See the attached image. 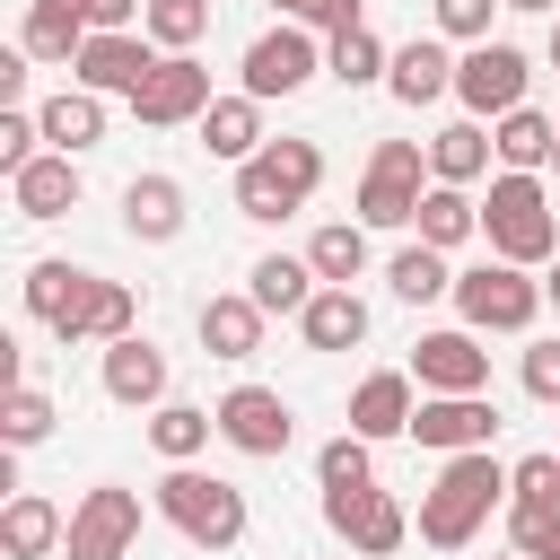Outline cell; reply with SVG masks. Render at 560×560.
<instances>
[{
  "label": "cell",
  "instance_id": "obj_1",
  "mask_svg": "<svg viewBox=\"0 0 560 560\" xmlns=\"http://www.w3.org/2000/svg\"><path fill=\"white\" fill-rule=\"evenodd\" d=\"M490 508H508V464H499L490 446L446 455L438 481L420 490V542H429V551H464V542L490 525Z\"/></svg>",
  "mask_w": 560,
  "mask_h": 560
},
{
  "label": "cell",
  "instance_id": "obj_40",
  "mask_svg": "<svg viewBox=\"0 0 560 560\" xmlns=\"http://www.w3.org/2000/svg\"><path fill=\"white\" fill-rule=\"evenodd\" d=\"M551 499H560V455H525V464H508V516L551 508Z\"/></svg>",
  "mask_w": 560,
  "mask_h": 560
},
{
  "label": "cell",
  "instance_id": "obj_21",
  "mask_svg": "<svg viewBox=\"0 0 560 560\" xmlns=\"http://www.w3.org/2000/svg\"><path fill=\"white\" fill-rule=\"evenodd\" d=\"M122 228L140 245H175L184 236V184L175 175H131L122 184Z\"/></svg>",
  "mask_w": 560,
  "mask_h": 560
},
{
  "label": "cell",
  "instance_id": "obj_47",
  "mask_svg": "<svg viewBox=\"0 0 560 560\" xmlns=\"http://www.w3.org/2000/svg\"><path fill=\"white\" fill-rule=\"evenodd\" d=\"M551 70H560V9H551Z\"/></svg>",
  "mask_w": 560,
  "mask_h": 560
},
{
  "label": "cell",
  "instance_id": "obj_23",
  "mask_svg": "<svg viewBox=\"0 0 560 560\" xmlns=\"http://www.w3.org/2000/svg\"><path fill=\"white\" fill-rule=\"evenodd\" d=\"M298 332H306V350H359L368 341V298L359 289H315L306 298V315H298Z\"/></svg>",
  "mask_w": 560,
  "mask_h": 560
},
{
  "label": "cell",
  "instance_id": "obj_17",
  "mask_svg": "<svg viewBox=\"0 0 560 560\" xmlns=\"http://www.w3.org/2000/svg\"><path fill=\"white\" fill-rule=\"evenodd\" d=\"M105 402H122V411H158V402H166V350L140 341V332L105 341Z\"/></svg>",
  "mask_w": 560,
  "mask_h": 560
},
{
  "label": "cell",
  "instance_id": "obj_50",
  "mask_svg": "<svg viewBox=\"0 0 560 560\" xmlns=\"http://www.w3.org/2000/svg\"><path fill=\"white\" fill-rule=\"evenodd\" d=\"M551 175H560V149H551Z\"/></svg>",
  "mask_w": 560,
  "mask_h": 560
},
{
  "label": "cell",
  "instance_id": "obj_41",
  "mask_svg": "<svg viewBox=\"0 0 560 560\" xmlns=\"http://www.w3.org/2000/svg\"><path fill=\"white\" fill-rule=\"evenodd\" d=\"M490 9H508V0H429L446 44H490Z\"/></svg>",
  "mask_w": 560,
  "mask_h": 560
},
{
  "label": "cell",
  "instance_id": "obj_38",
  "mask_svg": "<svg viewBox=\"0 0 560 560\" xmlns=\"http://www.w3.org/2000/svg\"><path fill=\"white\" fill-rule=\"evenodd\" d=\"M140 35H149V44H166V52H192V44L210 35V0H149Z\"/></svg>",
  "mask_w": 560,
  "mask_h": 560
},
{
  "label": "cell",
  "instance_id": "obj_27",
  "mask_svg": "<svg viewBox=\"0 0 560 560\" xmlns=\"http://www.w3.org/2000/svg\"><path fill=\"white\" fill-rule=\"evenodd\" d=\"M490 158H499V149H490V122H481V114H464V122H446V131L429 140V175H438V184H481Z\"/></svg>",
  "mask_w": 560,
  "mask_h": 560
},
{
  "label": "cell",
  "instance_id": "obj_42",
  "mask_svg": "<svg viewBox=\"0 0 560 560\" xmlns=\"http://www.w3.org/2000/svg\"><path fill=\"white\" fill-rule=\"evenodd\" d=\"M508 542H516L525 560H560V499H551V508H525V516H508Z\"/></svg>",
  "mask_w": 560,
  "mask_h": 560
},
{
  "label": "cell",
  "instance_id": "obj_32",
  "mask_svg": "<svg viewBox=\"0 0 560 560\" xmlns=\"http://www.w3.org/2000/svg\"><path fill=\"white\" fill-rule=\"evenodd\" d=\"M88 289H96V271H79V262H35L18 298H26V315H35V324H52V332H61V324L79 315V298H88Z\"/></svg>",
  "mask_w": 560,
  "mask_h": 560
},
{
  "label": "cell",
  "instance_id": "obj_36",
  "mask_svg": "<svg viewBox=\"0 0 560 560\" xmlns=\"http://www.w3.org/2000/svg\"><path fill=\"white\" fill-rule=\"evenodd\" d=\"M385 61H394V52H385L368 26H341V35H324V70H332L341 88H376V79H385Z\"/></svg>",
  "mask_w": 560,
  "mask_h": 560
},
{
  "label": "cell",
  "instance_id": "obj_19",
  "mask_svg": "<svg viewBox=\"0 0 560 560\" xmlns=\"http://www.w3.org/2000/svg\"><path fill=\"white\" fill-rule=\"evenodd\" d=\"M262 306H254V289H228V298H201V315H192V332H201V350L210 359H254L262 350Z\"/></svg>",
  "mask_w": 560,
  "mask_h": 560
},
{
  "label": "cell",
  "instance_id": "obj_24",
  "mask_svg": "<svg viewBox=\"0 0 560 560\" xmlns=\"http://www.w3.org/2000/svg\"><path fill=\"white\" fill-rule=\"evenodd\" d=\"M61 542H70V516H61L52 499L18 490V499L0 508V551H9V560H44V551H61Z\"/></svg>",
  "mask_w": 560,
  "mask_h": 560
},
{
  "label": "cell",
  "instance_id": "obj_44",
  "mask_svg": "<svg viewBox=\"0 0 560 560\" xmlns=\"http://www.w3.org/2000/svg\"><path fill=\"white\" fill-rule=\"evenodd\" d=\"M298 26H324V35H341V26H368V18H359V0H306V9H298Z\"/></svg>",
  "mask_w": 560,
  "mask_h": 560
},
{
  "label": "cell",
  "instance_id": "obj_6",
  "mask_svg": "<svg viewBox=\"0 0 560 560\" xmlns=\"http://www.w3.org/2000/svg\"><path fill=\"white\" fill-rule=\"evenodd\" d=\"M429 184H438L429 175V140H376V158L359 175V219L368 228H411Z\"/></svg>",
  "mask_w": 560,
  "mask_h": 560
},
{
  "label": "cell",
  "instance_id": "obj_8",
  "mask_svg": "<svg viewBox=\"0 0 560 560\" xmlns=\"http://www.w3.org/2000/svg\"><path fill=\"white\" fill-rule=\"evenodd\" d=\"M525 79H534V61L516 52V44H464V61H455V96H464V114H481V122H499V114H516L525 105Z\"/></svg>",
  "mask_w": 560,
  "mask_h": 560
},
{
  "label": "cell",
  "instance_id": "obj_5",
  "mask_svg": "<svg viewBox=\"0 0 560 560\" xmlns=\"http://www.w3.org/2000/svg\"><path fill=\"white\" fill-rule=\"evenodd\" d=\"M455 315H464L472 332H525V324L542 315V280H534L525 262L490 254V262L455 271Z\"/></svg>",
  "mask_w": 560,
  "mask_h": 560
},
{
  "label": "cell",
  "instance_id": "obj_35",
  "mask_svg": "<svg viewBox=\"0 0 560 560\" xmlns=\"http://www.w3.org/2000/svg\"><path fill=\"white\" fill-rule=\"evenodd\" d=\"M385 280H394V298H402V306L455 298V271H446V254H438V245H420V236H411V245H402V254L385 262Z\"/></svg>",
  "mask_w": 560,
  "mask_h": 560
},
{
  "label": "cell",
  "instance_id": "obj_48",
  "mask_svg": "<svg viewBox=\"0 0 560 560\" xmlns=\"http://www.w3.org/2000/svg\"><path fill=\"white\" fill-rule=\"evenodd\" d=\"M508 9H560V0H508Z\"/></svg>",
  "mask_w": 560,
  "mask_h": 560
},
{
  "label": "cell",
  "instance_id": "obj_51",
  "mask_svg": "<svg viewBox=\"0 0 560 560\" xmlns=\"http://www.w3.org/2000/svg\"><path fill=\"white\" fill-rule=\"evenodd\" d=\"M516 560H525V551H516Z\"/></svg>",
  "mask_w": 560,
  "mask_h": 560
},
{
  "label": "cell",
  "instance_id": "obj_16",
  "mask_svg": "<svg viewBox=\"0 0 560 560\" xmlns=\"http://www.w3.org/2000/svg\"><path fill=\"white\" fill-rule=\"evenodd\" d=\"M411 411H420V376L411 368H376V376H359V394H350V429L359 438H411Z\"/></svg>",
  "mask_w": 560,
  "mask_h": 560
},
{
  "label": "cell",
  "instance_id": "obj_11",
  "mask_svg": "<svg viewBox=\"0 0 560 560\" xmlns=\"http://www.w3.org/2000/svg\"><path fill=\"white\" fill-rule=\"evenodd\" d=\"M122 105H131V122H149V131L201 122V114H210V70H201L192 52H166V61H158V70H149V79H140Z\"/></svg>",
  "mask_w": 560,
  "mask_h": 560
},
{
  "label": "cell",
  "instance_id": "obj_30",
  "mask_svg": "<svg viewBox=\"0 0 560 560\" xmlns=\"http://www.w3.org/2000/svg\"><path fill=\"white\" fill-rule=\"evenodd\" d=\"M131 324H140V298H131L122 280H96V289L79 298V315H70L52 341H61V350H70V341H122Z\"/></svg>",
  "mask_w": 560,
  "mask_h": 560
},
{
  "label": "cell",
  "instance_id": "obj_7",
  "mask_svg": "<svg viewBox=\"0 0 560 560\" xmlns=\"http://www.w3.org/2000/svg\"><path fill=\"white\" fill-rule=\"evenodd\" d=\"M324 525H332L359 560H394V551L411 542L402 499H394V490H376V481H359V490H324Z\"/></svg>",
  "mask_w": 560,
  "mask_h": 560
},
{
  "label": "cell",
  "instance_id": "obj_20",
  "mask_svg": "<svg viewBox=\"0 0 560 560\" xmlns=\"http://www.w3.org/2000/svg\"><path fill=\"white\" fill-rule=\"evenodd\" d=\"M35 122H44V149L88 158V149L105 140V96H96V88H61V96H44V105H35Z\"/></svg>",
  "mask_w": 560,
  "mask_h": 560
},
{
  "label": "cell",
  "instance_id": "obj_9",
  "mask_svg": "<svg viewBox=\"0 0 560 560\" xmlns=\"http://www.w3.org/2000/svg\"><path fill=\"white\" fill-rule=\"evenodd\" d=\"M131 542H140V490H122V481H96L79 508H70V560H131Z\"/></svg>",
  "mask_w": 560,
  "mask_h": 560
},
{
  "label": "cell",
  "instance_id": "obj_46",
  "mask_svg": "<svg viewBox=\"0 0 560 560\" xmlns=\"http://www.w3.org/2000/svg\"><path fill=\"white\" fill-rule=\"evenodd\" d=\"M542 306H560V254H551V271H542Z\"/></svg>",
  "mask_w": 560,
  "mask_h": 560
},
{
  "label": "cell",
  "instance_id": "obj_2",
  "mask_svg": "<svg viewBox=\"0 0 560 560\" xmlns=\"http://www.w3.org/2000/svg\"><path fill=\"white\" fill-rule=\"evenodd\" d=\"M481 236H490V254H508V262L542 271V262L560 254V219H551L542 175H525V166L490 175V192H481Z\"/></svg>",
  "mask_w": 560,
  "mask_h": 560
},
{
  "label": "cell",
  "instance_id": "obj_15",
  "mask_svg": "<svg viewBox=\"0 0 560 560\" xmlns=\"http://www.w3.org/2000/svg\"><path fill=\"white\" fill-rule=\"evenodd\" d=\"M158 61H166V52H149V35L114 26V35H88V44H79L70 79H79V88H96V96H131V88H140Z\"/></svg>",
  "mask_w": 560,
  "mask_h": 560
},
{
  "label": "cell",
  "instance_id": "obj_31",
  "mask_svg": "<svg viewBox=\"0 0 560 560\" xmlns=\"http://www.w3.org/2000/svg\"><path fill=\"white\" fill-rule=\"evenodd\" d=\"M490 149H499V166L542 175V166H551V149H560V122H551V114H534V105H516V114H499V122H490Z\"/></svg>",
  "mask_w": 560,
  "mask_h": 560
},
{
  "label": "cell",
  "instance_id": "obj_43",
  "mask_svg": "<svg viewBox=\"0 0 560 560\" xmlns=\"http://www.w3.org/2000/svg\"><path fill=\"white\" fill-rule=\"evenodd\" d=\"M516 376H525V394H534V402H551V411H560V341H534Z\"/></svg>",
  "mask_w": 560,
  "mask_h": 560
},
{
  "label": "cell",
  "instance_id": "obj_28",
  "mask_svg": "<svg viewBox=\"0 0 560 560\" xmlns=\"http://www.w3.org/2000/svg\"><path fill=\"white\" fill-rule=\"evenodd\" d=\"M411 228H420V245H438V254H455L464 236H481V201H472V184H429Z\"/></svg>",
  "mask_w": 560,
  "mask_h": 560
},
{
  "label": "cell",
  "instance_id": "obj_52",
  "mask_svg": "<svg viewBox=\"0 0 560 560\" xmlns=\"http://www.w3.org/2000/svg\"><path fill=\"white\" fill-rule=\"evenodd\" d=\"M551 122H560V114H551Z\"/></svg>",
  "mask_w": 560,
  "mask_h": 560
},
{
  "label": "cell",
  "instance_id": "obj_45",
  "mask_svg": "<svg viewBox=\"0 0 560 560\" xmlns=\"http://www.w3.org/2000/svg\"><path fill=\"white\" fill-rule=\"evenodd\" d=\"M149 18V0H88V26L96 35H114V26H140Z\"/></svg>",
  "mask_w": 560,
  "mask_h": 560
},
{
  "label": "cell",
  "instance_id": "obj_26",
  "mask_svg": "<svg viewBox=\"0 0 560 560\" xmlns=\"http://www.w3.org/2000/svg\"><path fill=\"white\" fill-rule=\"evenodd\" d=\"M201 149L210 158H228V166H245L254 149H262V96H210V114H201Z\"/></svg>",
  "mask_w": 560,
  "mask_h": 560
},
{
  "label": "cell",
  "instance_id": "obj_10",
  "mask_svg": "<svg viewBox=\"0 0 560 560\" xmlns=\"http://www.w3.org/2000/svg\"><path fill=\"white\" fill-rule=\"evenodd\" d=\"M315 70H324V44H315V26H298V18L245 44V96H262V105H271V96H298Z\"/></svg>",
  "mask_w": 560,
  "mask_h": 560
},
{
  "label": "cell",
  "instance_id": "obj_12",
  "mask_svg": "<svg viewBox=\"0 0 560 560\" xmlns=\"http://www.w3.org/2000/svg\"><path fill=\"white\" fill-rule=\"evenodd\" d=\"M411 376H420V394H490V350L472 324H446V332L411 341Z\"/></svg>",
  "mask_w": 560,
  "mask_h": 560
},
{
  "label": "cell",
  "instance_id": "obj_25",
  "mask_svg": "<svg viewBox=\"0 0 560 560\" xmlns=\"http://www.w3.org/2000/svg\"><path fill=\"white\" fill-rule=\"evenodd\" d=\"M385 88H394V105H438V96L455 88V61H446V44H438V35L402 44V52L385 61Z\"/></svg>",
  "mask_w": 560,
  "mask_h": 560
},
{
  "label": "cell",
  "instance_id": "obj_49",
  "mask_svg": "<svg viewBox=\"0 0 560 560\" xmlns=\"http://www.w3.org/2000/svg\"><path fill=\"white\" fill-rule=\"evenodd\" d=\"M271 9H289V18H298V9H306V0H271Z\"/></svg>",
  "mask_w": 560,
  "mask_h": 560
},
{
  "label": "cell",
  "instance_id": "obj_4",
  "mask_svg": "<svg viewBox=\"0 0 560 560\" xmlns=\"http://www.w3.org/2000/svg\"><path fill=\"white\" fill-rule=\"evenodd\" d=\"M315 184H324V149H315V140H262V149L236 166V210L271 228V219L306 210Z\"/></svg>",
  "mask_w": 560,
  "mask_h": 560
},
{
  "label": "cell",
  "instance_id": "obj_13",
  "mask_svg": "<svg viewBox=\"0 0 560 560\" xmlns=\"http://www.w3.org/2000/svg\"><path fill=\"white\" fill-rule=\"evenodd\" d=\"M219 438H228L236 455H289L298 411H289L271 385H228V394H219Z\"/></svg>",
  "mask_w": 560,
  "mask_h": 560
},
{
  "label": "cell",
  "instance_id": "obj_29",
  "mask_svg": "<svg viewBox=\"0 0 560 560\" xmlns=\"http://www.w3.org/2000/svg\"><path fill=\"white\" fill-rule=\"evenodd\" d=\"M245 289H254V306H262V315H306V298H315L324 280H315V262H306V254H262V262L245 271Z\"/></svg>",
  "mask_w": 560,
  "mask_h": 560
},
{
  "label": "cell",
  "instance_id": "obj_39",
  "mask_svg": "<svg viewBox=\"0 0 560 560\" xmlns=\"http://www.w3.org/2000/svg\"><path fill=\"white\" fill-rule=\"evenodd\" d=\"M0 438H9V446H44V438H52V394H44V385H9Z\"/></svg>",
  "mask_w": 560,
  "mask_h": 560
},
{
  "label": "cell",
  "instance_id": "obj_22",
  "mask_svg": "<svg viewBox=\"0 0 560 560\" xmlns=\"http://www.w3.org/2000/svg\"><path fill=\"white\" fill-rule=\"evenodd\" d=\"M88 35H96V26H88V0H26L18 52H35V61H79Z\"/></svg>",
  "mask_w": 560,
  "mask_h": 560
},
{
  "label": "cell",
  "instance_id": "obj_3",
  "mask_svg": "<svg viewBox=\"0 0 560 560\" xmlns=\"http://www.w3.org/2000/svg\"><path fill=\"white\" fill-rule=\"evenodd\" d=\"M158 516H166L192 551H236V542H245V490L219 481V472H192V464H166Z\"/></svg>",
  "mask_w": 560,
  "mask_h": 560
},
{
  "label": "cell",
  "instance_id": "obj_33",
  "mask_svg": "<svg viewBox=\"0 0 560 560\" xmlns=\"http://www.w3.org/2000/svg\"><path fill=\"white\" fill-rule=\"evenodd\" d=\"M306 262H315V280L350 289V280L368 271V219H332V228H315V236H306Z\"/></svg>",
  "mask_w": 560,
  "mask_h": 560
},
{
  "label": "cell",
  "instance_id": "obj_18",
  "mask_svg": "<svg viewBox=\"0 0 560 560\" xmlns=\"http://www.w3.org/2000/svg\"><path fill=\"white\" fill-rule=\"evenodd\" d=\"M9 201H18V219H70L79 210V158H61V149L26 158L9 175Z\"/></svg>",
  "mask_w": 560,
  "mask_h": 560
},
{
  "label": "cell",
  "instance_id": "obj_34",
  "mask_svg": "<svg viewBox=\"0 0 560 560\" xmlns=\"http://www.w3.org/2000/svg\"><path fill=\"white\" fill-rule=\"evenodd\" d=\"M210 438H219V411H201V402H158V411H149V446H158L166 464H192Z\"/></svg>",
  "mask_w": 560,
  "mask_h": 560
},
{
  "label": "cell",
  "instance_id": "obj_14",
  "mask_svg": "<svg viewBox=\"0 0 560 560\" xmlns=\"http://www.w3.org/2000/svg\"><path fill=\"white\" fill-rule=\"evenodd\" d=\"M411 438H420L429 455H472V446L499 438V402H490V394H420Z\"/></svg>",
  "mask_w": 560,
  "mask_h": 560
},
{
  "label": "cell",
  "instance_id": "obj_37",
  "mask_svg": "<svg viewBox=\"0 0 560 560\" xmlns=\"http://www.w3.org/2000/svg\"><path fill=\"white\" fill-rule=\"evenodd\" d=\"M315 481H324V490H359V481H376V438H359V429L324 438V455H315Z\"/></svg>",
  "mask_w": 560,
  "mask_h": 560
}]
</instances>
